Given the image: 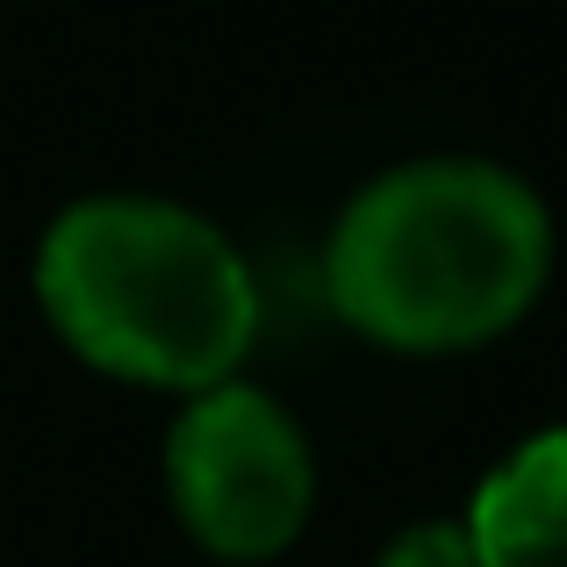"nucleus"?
<instances>
[{
    "mask_svg": "<svg viewBox=\"0 0 567 567\" xmlns=\"http://www.w3.org/2000/svg\"><path fill=\"white\" fill-rule=\"evenodd\" d=\"M482 567H567V424L517 439L460 511Z\"/></svg>",
    "mask_w": 567,
    "mask_h": 567,
    "instance_id": "obj_4",
    "label": "nucleus"
},
{
    "mask_svg": "<svg viewBox=\"0 0 567 567\" xmlns=\"http://www.w3.org/2000/svg\"><path fill=\"white\" fill-rule=\"evenodd\" d=\"M374 567H482V560H474V539L460 517H410L381 539Z\"/></svg>",
    "mask_w": 567,
    "mask_h": 567,
    "instance_id": "obj_5",
    "label": "nucleus"
},
{
    "mask_svg": "<svg viewBox=\"0 0 567 567\" xmlns=\"http://www.w3.org/2000/svg\"><path fill=\"white\" fill-rule=\"evenodd\" d=\"M554 280V208L496 158H410L331 223L323 295L352 338L453 360L511 338Z\"/></svg>",
    "mask_w": 567,
    "mask_h": 567,
    "instance_id": "obj_1",
    "label": "nucleus"
},
{
    "mask_svg": "<svg viewBox=\"0 0 567 567\" xmlns=\"http://www.w3.org/2000/svg\"><path fill=\"white\" fill-rule=\"evenodd\" d=\"M29 288L80 367L202 395L237 381L259 346V274L230 230L166 194H80L37 237Z\"/></svg>",
    "mask_w": 567,
    "mask_h": 567,
    "instance_id": "obj_2",
    "label": "nucleus"
},
{
    "mask_svg": "<svg viewBox=\"0 0 567 567\" xmlns=\"http://www.w3.org/2000/svg\"><path fill=\"white\" fill-rule=\"evenodd\" d=\"M158 482L208 560H280L317 517V453L295 410L245 374L181 395L158 445Z\"/></svg>",
    "mask_w": 567,
    "mask_h": 567,
    "instance_id": "obj_3",
    "label": "nucleus"
}]
</instances>
